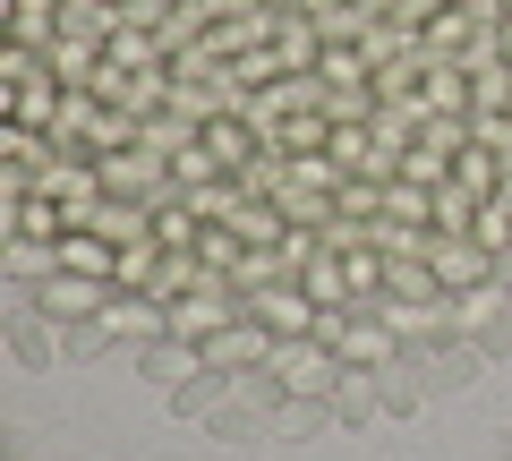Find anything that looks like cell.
<instances>
[{"mask_svg":"<svg viewBox=\"0 0 512 461\" xmlns=\"http://www.w3.org/2000/svg\"><path fill=\"white\" fill-rule=\"evenodd\" d=\"M274 393H333L342 385V351L333 342H316V333H291V342H274Z\"/></svg>","mask_w":512,"mask_h":461,"instance_id":"obj_1","label":"cell"},{"mask_svg":"<svg viewBox=\"0 0 512 461\" xmlns=\"http://www.w3.org/2000/svg\"><path fill=\"white\" fill-rule=\"evenodd\" d=\"M265 359H274V333L256 325V316H239V325H222L205 342V368H265Z\"/></svg>","mask_w":512,"mask_h":461,"instance_id":"obj_7","label":"cell"},{"mask_svg":"<svg viewBox=\"0 0 512 461\" xmlns=\"http://www.w3.org/2000/svg\"><path fill=\"white\" fill-rule=\"evenodd\" d=\"M461 188H470V197H495V163H487V154H461Z\"/></svg>","mask_w":512,"mask_h":461,"instance_id":"obj_15","label":"cell"},{"mask_svg":"<svg viewBox=\"0 0 512 461\" xmlns=\"http://www.w3.org/2000/svg\"><path fill=\"white\" fill-rule=\"evenodd\" d=\"M495 52H504V60H512V9H504V35H495Z\"/></svg>","mask_w":512,"mask_h":461,"instance_id":"obj_16","label":"cell"},{"mask_svg":"<svg viewBox=\"0 0 512 461\" xmlns=\"http://www.w3.org/2000/svg\"><path fill=\"white\" fill-rule=\"evenodd\" d=\"M60 274H103V282H120V248H111L103 231H86V222H69V231H60Z\"/></svg>","mask_w":512,"mask_h":461,"instance_id":"obj_8","label":"cell"},{"mask_svg":"<svg viewBox=\"0 0 512 461\" xmlns=\"http://www.w3.org/2000/svg\"><path fill=\"white\" fill-rule=\"evenodd\" d=\"M94 333H103V342H154V333H171V308L146 299V291H120L103 316H94Z\"/></svg>","mask_w":512,"mask_h":461,"instance_id":"obj_5","label":"cell"},{"mask_svg":"<svg viewBox=\"0 0 512 461\" xmlns=\"http://www.w3.org/2000/svg\"><path fill=\"white\" fill-rule=\"evenodd\" d=\"M239 316H248V299H231L214 274H205L197 291H180V299H171V342H197V351H205V342H214L222 325H239Z\"/></svg>","mask_w":512,"mask_h":461,"instance_id":"obj_2","label":"cell"},{"mask_svg":"<svg viewBox=\"0 0 512 461\" xmlns=\"http://www.w3.org/2000/svg\"><path fill=\"white\" fill-rule=\"evenodd\" d=\"M444 299H453V325L461 333H487L495 325V291H487V282H478V291H444Z\"/></svg>","mask_w":512,"mask_h":461,"instance_id":"obj_12","label":"cell"},{"mask_svg":"<svg viewBox=\"0 0 512 461\" xmlns=\"http://www.w3.org/2000/svg\"><path fill=\"white\" fill-rule=\"evenodd\" d=\"M111 299H120V282H103V274H52V282H35V308L52 316V325H94Z\"/></svg>","mask_w":512,"mask_h":461,"instance_id":"obj_3","label":"cell"},{"mask_svg":"<svg viewBox=\"0 0 512 461\" xmlns=\"http://www.w3.org/2000/svg\"><path fill=\"white\" fill-rule=\"evenodd\" d=\"M163 154L146 146V137H137V146H120V154H103V188L111 197H163Z\"/></svg>","mask_w":512,"mask_h":461,"instance_id":"obj_6","label":"cell"},{"mask_svg":"<svg viewBox=\"0 0 512 461\" xmlns=\"http://www.w3.org/2000/svg\"><path fill=\"white\" fill-rule=\"evenodd\" d=\"M205 154H214V163H239V171L256 163V146H248V129H239L231 111H222V120H205Z\"/></svg>","mask_w":512,"mask_h":461,"instance_id":"obj_11","label":"cell"},{"mask_svg":"<svg viewBox=\"0 0 512 461\" xmlns=\"http://www.w3.org/2000/svg\"><path fill=\"white\" fill-rule=\"evenodd\" d=\"M376 316L393 333H436V325H453V299H436V291H393V299H376Z\"/></svg>","mask_w":512,"mask_h":461,"instance_id":"obj_9","label":"cell"},{"mask_svg":"<svg viewBox=\"0 0 512 461\" xmlns=\"http://www.w3.org/2000/svg\"><path fill=\"white\" fill-rule=\"evenodd\" d=\"M470 240L487 248V257H504V248H512V205H487V222H478Z\"/></svg>","mask_w":512,"mask_h":461,"instance_id":"obj_13","label":"cell"},{"mask_svg":"<svg viewBox=\"0 0 512 461\" xmlns=\"http://www.w3.org/2000/svg\"><path fill=\"white\" fill-rule=\"evenodd\" d=\"M342 291H350V274H342V265H308V299H316V308H333ZM342 308H350V299H342Z\"/></svg>","mask_w":512,"mask_h":461,"instance_id":"obj_14","label":"cell"},{"mask_svg":"<svg viewBox=\"0 0 512 461\" xmlns=\"http://www.w3.org/2000/svg\"><path fill=\"white\" fill-rule=\"evenodd\" d=\"M239 299H248V316L274 333V342H291V333H316V325H325V308H316L299 282H256V291H239Z\"/></svg>","mask_w":512,"mask_h":461,"instance_id":"obj_4","label":"cell"},{"mask_svg":"<svg viewBox=\"0 0 512 461\" xmlns=\"http://www.w3.org/2000/svg\"><path fill=\"white\" fill-rule=\"evenodd\" d=\"M9 274L18 282H52L60 274V240H9Z\"/></svg>","mask_w":512,"mask_h":461,"instance_id":"obj_10","label":"cell"},{"mask_svg":"<svg viewBox=\"0 0 512 461\" xmlns=\"http://www.w3.org/2000/svg\"><path fill=\"white\" fill-rule=\"evenodd\" d=\"M359 9H402V0H359Z\"/></svg>","mask_w":512,"mask_h":461,"instance_id":"obj_17","label":"cell"}]
</instances>
